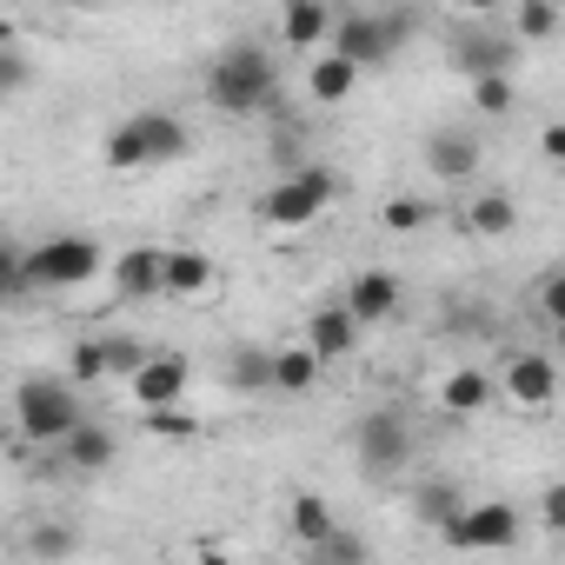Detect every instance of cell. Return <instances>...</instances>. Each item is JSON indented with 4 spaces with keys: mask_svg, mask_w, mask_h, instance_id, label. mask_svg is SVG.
<instances>
[{
    "mask_svg": "<svg viewBox=\"0 0 565 565\" xmlns=\"http://www.w3.org/2000/svg\"><path fill=\"white\" fill-rule=\"evenodd\" d=\"M532 300H539V320H552V327L565 320V273H558V266L539 279V294H532Z\"/></svg>",
    "mask_w": 565,
    "mask_h": 565,
    "instance_id": "cell-34",
    "label": "cell"
},
{
    "mask_svg": "<svg viewBox=\"0 0 565 565\" xmlns=\"http://www.w3.org/2000/svg\"><path fill=\"white\" fill-rule=\"evenodd\" d=\"M100 347H107V373H134V366H140V353H147V347H140V340H127V333H114V340H100Z\"/></svg>",
    "mask_w": 565,
    "mask_h": 565,
    "instance_id": "cell-36",
    "label": "cell"
},
{
    "mask_svg": "<svg viewBox=\"0 0 565 565\" xmlns=\"http://www.w3.org/2000/svg\"><path fill=\"white\" fill-rule=\"evenodd\" d=\"M87 406H81V386L67 380V373H28L21 386H14V433L28 439V446H61V433L81 419Z\"/></svg>",
    "mask_w": 565,
    "mask_h": 565,
    "instance_id": "cell-3",
    "label": "cell"
},
{
    "mask_svg": "<svg viewBox=\"0 0 565 565\" xmlns=\"http://www.w3.org/2000/svg\"><path fill=\"white\" fill-rule=\"evenodd\" d=\"M0 446H8V426H0Z\"/></svg>",
    "mask_w": 565,
    "mask_h": 565,
    "instance_id": "cell-43",
    "label": "cell"
},
{
    "mask_svg": "<svg viewBox=\"0 0 565 565\" xmlns=\"http://www.w3.org/2000/svg\"><path fill=\"white\" fill-rule=\"evenodd\" d=\"M486 399H492V380H486L479 366H459V373H446V386H439V406H446L452 419L486 413Z\"/></svg>",
    "mask_w": 565,
    "mask_h": 565,
    "instance_id": "cell-22",
    "label": "cell"
},
{
    "mask_svg": "<svg viewBox=\"0 0 565 565\" xmlns=\"http://www.w3.org/2000/svg\"><path fill=\"white\" fill-rule=\"evenodd\" d=\"M320 360H313V347L300 340V347H273V393H313L320 386Z\"/></svg>",
    "mask_w": 565,
    "mask_h": 565,
    "instance_id": "cell-20",
    "label": "cell"
},
{
    "mask_svg": "<svg viewBox=\"0 0 565 565\" xmlns=\"http://www.w3.org/2000/svg\"><path fill=\"white\" fill-rule=\"evenodd\" d=\"M380 28H386V41H393V54H399V47L413 41V28H419V21H413V14H399V8H386V14H380Z\"/></svg>",
    "mask_w": 565,
    "mask_h": 565,
    "instance_id": "cell-37",
    "label": "cell"
},
{
    "mask_svg": "<svg viewBox=\"0 0 565 565\" xmlns=\"http://www.w3.org/2000/svg\"><path fill=\"white\" fill-rule=\"evenodd\" d=\"M406 505H413V519H419V525H433V532H439V525L466 505V486H459V479H446V472H433V479H419V486H413V499H406Z\"/></svg>",
    "mask_w": 565,
    "mask_h": 565,
    "instance_id": "cell-19",
    "label": "cell"
},
{
    "mask_svg": "<svg viewBox=\"0 0 565 565\" xmlns=\"http://www.w3.org/2000/svg\"><path fill=\"white\" fill-rule=\"evenodd\" d=\"M213 287V259L200 246H160V300H200Z\"/></svg>",
    "mask_w": 565,
    "mask_h": 565,
    "instance_id": "cell-14",
    "label": "cell"
},
{
    "mask_svg": "<svg viewBox=\"0 0 565 565\" xmlns=\"http://www.w3.org/2000/svg\"><path fill=\"white\" fill-rule=\"evenodd\" d=\"M539 153H545V160H558V153H565V127H558V120H552V127H539Z\"/></svg>",
    "mask_w": 565,
    "mask_h": 565,
    "instance_id": "cell-39",
    "label": "cell"
},
{
    "mask_svg": "<svg viewBox=\"0 0 565 565\" xmlns=\"http://www.w3.org/2000/svg\"><path fill=\"white\" fill-rule=\"evenodd\" d=\"M67 380H74V386L107 380V347H100V340H81V347H74V360H67Z\"/></svg>",
    "mask_w": 565,
    "mask_h": 565,
    "instance_id": "cell-29",
    "label": "cell"
},
{
    "mask_svg": "<svg viewBox=\"0 0 565 565\" xmlns=\"http://www.w3.org/2000/svg\"><path fill=\"white\" fill-rule=\"evenodd\" d=\"M399 300H406V287H399V273H386V266H366V273H353V287H347V313L360 320V327H380V320H393L399 313Z\"/></svg>",
    "mask_w": 565,
    "mask_h": 565,
    "instance_id": "cell-12",
    "label": "cell"
},
{
    "mask_svg": "<svg viewBox=\"0 0 565 565\" xmlns=\"http://www.w3.org/2000/svg\"><path fill=\"white\" fill-rule=\"evenodd\" d=\"M200 100H206L213 114H233V120L273 114V107H279V61H273V47H259V41H226V47L206 61V74H200Z\"/></svg>",
    "mask_w": 565,
    "mask_h": 565,
    "instance_id": "cell-1",
    "label": "cell"
},
{
    "mask_svg": "<svg viewBox=\"0 0 565 565\" xmlns=\"http://www.w3.org/2000/svg\"><path fill=\"white\" fill-rule=\"evenodd\" d=\"M193 147V134H186V120L180 114H167V107H140V114H127V120H114L107 127V167L114 173H147V167H167V160H180Z\"/></svg>",
    "mask_w": 565,
    "mask_h": 565,
    "instance_id": "cell-2",
    "label": "cell"
},
{
    "mask_svg": "<svg viewBox=\"0 0 565 565\" xmlns=\"http://www.w3.org/2000/svg\"><path fill=\"white\" fill-rule=\"evenodd\" d=\"M439 539L446 545H459V552H505L512 539H519V512L505 505V499H466L446 525H439Z\"/></svg>",
    "mask_w": 565,
    "mask_h": 565,
    "instance_id": "cell-7",
    "label": "cell"
},
{
    "mask_svg": "<svg viewBox=\"0 0 565 565\" xmlns=\"http://www.w3.org/2000/svg\"><path fill=\"white\" fill-rule=\"evenodd\" d=\"M307 160H313V153H307V134H294V127L273 134V167H279V173H294V167H307Z\"/></svg>",
    "mask_w": 565,
    "mask_h": 565,
    "instance_id": "cell-33",
    "label": "cell"
},
{
    "mask_svg": "<svg viewBox=\"0 0 565 565\" xmlns=\"http://www.w3.org/2000/svg\"><path fill=\"white\" fill-rule=\"evenodd\" d=\"M366 552H373V545H366L360 532H340V525L313 545V558H333V565H353V558H366Z\"/></svg>",
    "mask_w": 565,
    "mask_h": 565,
    "instance_id": "cell-31",
    "label": "cell"
},
{
    "mask_svg": "<svg viewBox=\"0 0 565 565\" xmlns=\"http://www.w3.org/2000/svg\"><path fill=\"white\" fill-rule=\"evenodd\" d=\"M459 8H466V14H492V8H499V0H459Z\"/></svg>",
    "mask_w": 565,
    "mask_h": 565,
    "instance_id": "cell-40",
    "label": "cell"
},
{
    "mask_svg": "<svg viewBox=\"0 0 565 565\" xmlns=\"http://www.w3.org/2000/svg\"><path fill=\"white\" fill-rule=\"evenodd\" d=\"M287 532H294V539H300V545L313 552V545H320V539L333 532V505H327L320 492H300V499L287 505Z\"/></svg>",
    "mask_w": 565,
    "mask_h": 565,
    "instance_id": "cell-25",
    "label": "cell"
},
{
    "mask_svg": "<svg viewBox=\"0 0 565 565\" xmlns=\"http://www.w3.org/2000/svg\"><path fill=\"white\" fill-rule=\"evenodd\" d=\"M333 34V0H287L279 8V41L287 47H327Z\"/></svg>",
    "mask_w": 565,
    "mask_h": 565,
    "instance_id": "cell-17",
    "label": "cell"
},
{
    "mask_svg": "<svg viewBox=\"0 0 565 565\" xmlns=\"http://www.w3.org/2000/svg\"><path fill=\"white\" fill-rule=\"evenodd\" d=\"M466 226H472L479 239H505V233L519 226V206H512V193H472V206H466Z\"/></svg>",
    "mask_w": 565,
    "mask_h": 565,
    "instance_id": "cell-24",
    "label": "cell"
},
{
    "mask_svg": "<svg viewBox=\"0 0 565 565\" xmlns=\"http://www.w3.org/2000/svg\"><path fill=\"white\" fill-rule=\"evenodd\" d=\"M127 386H134V406H140V413H153V406H180V399H186V386H193V366H186L180 353L147 347V353H140V366L127 373Z\"/></svg>",
    "mask_w": 565,
    "mask_h": 565,
    "instance_id": "cell-9",
    "label": "cell"
},
{
    "mask_svg": "<svg viewBox=\"0 0 565 565\" xmlns=\"http://www.w3.org/2000/svg\"><path fill=\"white\" fill-rule=\"evenodd\" d=\"M419 153H426V173H433L439 186H466V180L479 173V160H486V153H479V140H472L466 127H433Z\"/></svg>",
    "mask_w": 565,
    "mask_h": 565,
    "instance_id": "cell-10",
    "label": "cell"
},
{
    "mask_svg": "<svg viewBox=\"0 0 565 565\" xmlns=\"http://www.w3.org/2000/svg\"><path fill=\"white\" fill-rule=\"evenodd\" d=\"M446 61L472 81V74H512L519 67V41L512 34H499V28H486V21H472V28H459L452 41H446Z\"/></svg>",
    "mask_w": 565,
    "mask_h": 565,
    "instance_id": "cell-8",
    "label": "cell"
},
{
    "mask_svg": "<svg viewBox=\"0 0 565 565\" xmlns=\"http://www.w3.org/2000/svg\"><path fill=\"white\" fill-rule=\"evenodd\" d=\"M226 386L233 393H273V347H233L226 353Z\"/></svg>",
    "mask_w": 565,
    "mask_h": 565,
    "instance_id": "cell-23",
    "label": "cell"
},
{
    "mask_svg": "<svg viewBox=\"0 0 565 565\" xmlns=\"http://www.w3.org/2000/svg\"><path fill=\"white\" fill-rule=\"evenodd\" d=\"M28 81H34V61L21 47H0V100H14Z\"/></svg>",
    "mask_w": 565,
    "mask_h": 565,
    "instance_id": "cell-32",
    "label": "cell"
},
{
    "mask_svg": "<svg viewBox=\"0 0 565 565\" xmlns=\"http://www.w3.org/2000/svg\"><path fill=\"white\" fill-rule=\"evenodd\" d=\"M114 452H120L114 426H100V419H87V413L61 433V459H67L74 472H100V466H114Z\"/></svg>",
    "mask_w": 565,
    "mask_h": 565,
    "instance_id": "cell-16",
    "label": "cell"
},
{
    "mask_svg": "<svg viewBox=\"0 0 565 565\" xmlns=\"http://www.w3.org/2000/svg\"><path fill=\"white\" fill-rule=\"evenodd\" d=\"M353 87H360V67L353 61H340L333 47L313 61V74H307V94L320 100V107H340V100H353Z\"/></svg>",
    "mask_w": 565,
    "mask_h": 565,
    "instance_id": "cell-21",
    "label": "cell"
},
{
    "mask_svg": "<svg viewBox=\"0 0 565 565\" xmlns=\"http://www.w3.org/2000/svg\"><path fill=\"white\" fill-rule=\"evenodd\" d=\"M333 200H340V173L320 167V160H307V167H294V173L273 180V193L259 200V220L279 226V233H300V226H313Z\"/></svg>",
    "mask_w": 565,
    "mask_h": 565,
    "instance_id": "cell-4",
    "label": "cell"
},
{
    "mask_svg": "<svg viewBox=\"0 0 565 565\" xmlns=\"http://www.w3.org/2000/svg\"><path fill=\"white\" fill-rule=\"evenodd\" d=\"M539 519H545L552 532L565 525V486H545V499H539Z\"/></svg>",
    "mask_w": 565,
    "mask_h": 565,
    "instance_id": "cell-38",
    "label": "cell"
},
{
    "mask_svg": "<svg viewBox=\"0 0 565 565\" xmlns=\"http://www.w3.org/2000/svg\"><path fill=\"white\" fill-rule=\"evenodd\" d=\"M413 452H419V433H413V419H406L399 406H373V413L353 419V459H360L366 479H393V472H406Z\"/></svg>",
    "mask_w": 565,
    "mask_h": 565,
    "instance_id": "cell-6",
    "label": "cell"
},
{
    "mask_svg": "<svg viewBox=\"0 0 565 565\" xmlns=\"http://www.w3.org/2000/svg\"><path fill=\"white\" fill-rule=\"evenodd\" d=\"M327 47L340 54V61H353L360 74L366 67H386L393 61V41H386V28H380V14H333V34H327Z\"/></svg>",
    "mask_w": 565,
    "mask_h": 565,
    "instance_id": "cell-11",
    "label": "cell"
},
{
    "mask_svg": "<svg viewBox=\"0 0 565 565\" xmlns=\"http://www.w3.org/2000/svg\"><path fill=\"white\" fill-rule=\"evenodd\" d=\"M61 8H107V0H61Z\"/></svg>",
    "mask_w": 565,
    "mask_h": 565,
    "instance_id": "cell-42",
    "label": "cell"
},
{
    "mask_svg": "<svg viewBox=\"0 0 565 565\" xmlns=\"http://www.w3.org/2000/svg\"><path fill=\"white\" fill-rule=\"evenodd\" d=\"M472 107H479L486 120H505V114L519 107V87H512V74H472Z\"/></svg>",
    "mask_w": 565,
    "mask_h": 565,
    "instance_id": "cell-27",
    "label": "cell"
},
{
    "mask_svg": "<svg viewBox=\"0 0 565 565\" xmlns=\"http://www.w3.org/2000/svg\"><path fill=\"white\" fill-rule=\"evenodd\" d=\"M360 333H366V327H360L340 300H333V307H320V313L307 320V347H313V360H320V366L353 360V353H360Z\"/></svg>",
    "mask_w": 565,
    "mask_h": 565,
    "instance_id": "cell-13",
    "label": "cell"
},
{
    "mask_svg": "<svg viewBox=\"0 0 565 565\" xmlns=\"http://www.w3.org/2000/svg\"><path fill=\"white\" fill-rule=\"evenodd\" d=\"M552 34H558V0H519L512 41H519V47H545Z\"/></svg>",
    "mask_w": 565,
    "mask_h": 565,
    "instance_id": "cell-26",
    "label": "cell"
},
{
    "mask_svg": "<svg viewBox=\"0 0 565 565\" xmlns=\"http://www.w3.org/2000/svg\"><path fill=\"white\" fill-rule=\"evenodd\" d=\"M114 294H120V300H160V246H127V253H120Z\"/></svg>",
    "mask_w": 565,
    "mask_h": 565,
    "instance_id": "cell-18",
    "label": "cell"
},
{
    "mask_svg": "<svg viewBox=\"0 0 565 565\" xmlns=\"http://www.w3.org/2000/svg\"><path fill=\"white\" fill-rule=\"evenodd\" d=\"M74 545H81V532H67V525H34L28 532V552L34 558H67Z\"/></svg>",
    "mask_w": 565,
    "mask_h": 565,
    "instance_id": "cell-30",
    "label": "cell"
},
{
    "mask_svg": "<svg viewBox=\"0 0 565 565\" xmlns=\"http://www.w3.org/2000/svg\"><path fill=\"white\" fill-rule=\"evenodd\" d=\"M28 300V266H21V246L0 233V307H21Z\"/></svg>",
    "mask_w": 565,
    "mask_h": 565,
    "instance_id": "cell-28",
    "label": "cell"
},
{
    "mask_svg": "<svg viewBox=\"0 0 565 565\" xmlns=\"http://www.w3.org/2000/svg\"><path fill=\"white\" fill-rule=\"evenodd\" d=\"M393 233H419L426 226V200H386V213H380Z\"/></svg>",
    "mask_w": 565,
    "mask_h": 565,
    "instance_id": "cell-35",
    "label": "cell"
},
{
    "mask_svg": "<svg viewBox=\"0 0 565 565\" xmlns=\"http://www.w3.org/2000/svg\"><path fill=\"white\" fill-rule=\"evenodd\" d=\"M505 393H512V406H552L558 399V366H552V353H512L505 360Z\"/></svg>",
    "mask_w": 565,
    "mask_h": 565,
    "instance_id": "cell-15",
    "label": "cell"
},
{
    "mask_svg": "<svg viewBox=\"0 0 565 565\" xmlns=\"http://www.w3.org/2000/svg\"><path fill=\"white\" fill-rule=\"evenodd\" d=\"M28 266V294H74L100 273V239L94 233H47L34 253H21Z\"/></svg>",
    "mask_w": 565,
    "mask_h": 565,
    "instance_id": "cell-5",
    "label": "cell"
},
{
    "mask_svg": "<svg viewBox=\"0 0 565 565\" xmlns=\"http://www.w3.org/2000/svg\"><path fill=\"white\" fill-rule=\"evenodd\" d=\"M0 47H14V21L8 14H0Z\"/></svg>",
    "mask_w": 565,
    "mask_h": 565,
    "instance_id": "cell-41",
    "label": "cell"
}]
</instances>
